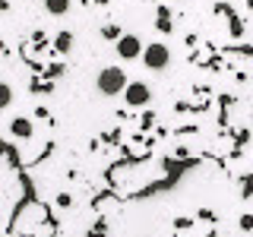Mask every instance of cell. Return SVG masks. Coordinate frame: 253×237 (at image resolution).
I'll return each instance as SVG.
<instances>
[{
    "label": "cell",
    "instance_id": "obj_9",
    "mask_svg": "<svg viewBox=\"0 0 253 237\" xmlns=\"http://www.w3.org/2000/svg\"><path fill=\"white\" fill-rule=\"evenodd\" d=\"M155 29H158V32H171V13H168V6H162V10H158Z\"/></svg>",
    "mask_w": 253,
    "mask_h": 237
},
{
    "label": "cell",
    "instance_id": "obj_17",
    "mask_svg": "<svg viewBox=\"0 0 253 237\" xmlns=\"http://www.w3.org/2000/svg\"><path fill=\"white\" fill-rule=\"evenodd\" d=\"M196 218H200V221H215V212H212V209H200Z\"/></svg>",
    "mask_w": 253,
    "mask_h": 237
},
{
    "label": "cell",
    "instance_id": "obj_5",
    "mask_svg": "<svg viewBox=\"0 0 253 237\" xmlns=\"http://www.w3.org/2000/svg\"><path fill=\"white\" fill-rule=\"evenodd\" d=\"M10 133L16 139H32V133H35V126H32L29 117H13V123H10Z\"/></svg>",
    "mask_w": 253,
    "mask_h": 237
},
{
    "label": "cell",
    "instance_id": "obj_13",
    "mask_svg": "<svg viewBox=\"0 0 253 237\" xmlns=\"http://www.w3.org/2000/svg\"><path fill=\"white\" fill-rule=\"evenodd\" d=\"M42 73H44V79H57V76L63 73V63H47Z\"/></svg>",
    "mask_w": 253,
    "mask_h": 237
},
{
    "label": "cell",
    "instance_id": "obj_1",
    "mask_svg": "<svg viewBox=\"0 0 253 237\" xmlns=\"http://www.w3.org/2000/svg\"><path fill=\"white\" fill-rule=\"evenodd\" d=\"M95 85H98V92L108 95V98L124 95V89H126V73H124V67H101V73H98V79H95Z\"/></svg>",
    "mask_w": 253,
    "mask_h": 237
},
{
    "label": "cell",
    "instance_id": "obj_10",
    "mask_svg": "<svg viewBox=\"0 0 253 237\" xmlns=\"http://www.w3.org/2000/svg\"><path fill=\"white\" fill-rule=\"evenodd\" d=\"M225 54H237V57H253V44H231V47H225Z\"/></svg>",
    "mask_w": 253,
    "mask_h": 237
},
{
    "label": "cell",
    "instance_id": "obj_20",
    "mask_svg": "<svg viewBox=\"0 0 253 237\" xmlns=\"http://www.w3.org/2000/svg\"><path fill=\"white\" fill-rule=\"evenodd\" d=\"M177 158H190V149L187 146H177Z\"/></svg>",
    "mask_w": 253,
    "mask_h": 237
},
{
    "label": "cell",
    "instance_id": "obj_24",
    "mask_svg": "<svg viewBox=\"0 0 253 237\" xmlns=\"http://www.w3.org/2000/svg\"><path fill=\"white\" fill-rule=\"evenodd\" d=\"M247 6H250V10H253V0H247Z\"/></svg>",
    "mask_w": 253,
    "mask_h": 237
},
{
    "label": "cell",
    "instance_id": "obj_3",
    "mask_svg": "<svg viewBox=\"0 0 253 237\" xmlns=\"http://www.w3.org/2000/svg\"><path fill=\"white\" fill-rule=\"evenodd\" d=\"M114 51H117V57H121V60H136V57H142L146 44H142L139 35H133V32H124V35L114 41Z\"/></svg>",
    "mask_w": 253,
    "mask_h": 237
},
{
    "label": "cell",
    "instance_id": "obj_19",
    "mask_svg": "<svg viewBox=\"0 0 253 237\" xmlns=\"http://www.w3.org/2000/svg\"><path fill=\"white\" fill-rule=\"evenodd\" d=\"M152 123H155V114H149V111H146V114H142V130H149Z\"/></svg>",
    "mask_w": 253,
    "mask_h": 237
},
{
    "label": "cell",
    "instance_id": "obj_25",
    "mask_svg": "<svg viewBox=\"0 0 253 237\" xmlns=\"http://www.w3.org/2000/svg\"><path fill=\"white\" fill-rule=\"evenodd\" d=\"M206 237H215V231H209V234H206Z\"/></svg>",
    "mask_w": 253,
    "mask_h": 237
},
{
    "label": "cell",
    "instance_id": "obj_21",
    "mask_svg": "<svg viewBox=\"0 0 253 237\" xmlns=\"http://www.w3.org/2000/svg\"><path fill=\"white\" fill-rule=\"evenodd\" d=\"M10 10V0H0V13H6Z\"/></svg>",
    "mask_w": 253,
    "mask_h": 237
},
{
    "label": "cell",
    "instance_id": "obj_22",
    "mask_svg": "<svg viewBox=\"0 0 253 237\" xmlns=\"http://www.w3.org/2000/svg\"><path fill=\"white\" fill-rule=\"evenodd\" d=\"M0 54H6V44H3V38H0Z\"/></svg>",
    "mask_w": 253,
    "mask_h": 237
},
{
    "label": "cell",
    "instance_id": "obj_7",
    "mask_svg": "<svg viewBox=\"0 0 253 237\" xmlns=\"http://www.w3.org/2000/svg\"><path fill=\"white\" fill-rule=\"evenodd\" d=\"M44 10L51 16H67L70 13V0H44Z\"/></svg>",
    "mask_w": 253,
    "mask_h": 237
},
{
    "label": "cell",
    "instance_id": "obj_23",
    "mask_svg": "<svg viewBox=\"0 0 253 237\" xmlns=\"http://www.w3.org/2000/svg\"><path fill=\"white\" fill-rule=\"evenodd\" d=\"M92 3H98V6H105V3H108V0H92Z\"/></svg>",
    "mask_w": 253,
    "mask_h": 237
},
{
    "label": "cell",
    "instance_id": "obj_26",
    "mask_svg": "<svg viewBox=\"0 0 253 237\" xmlns=\"http://www.w3.org/2000/svg\"><path fill=\"white\" fill-rule=\"evenodd\" d=\"M6 237H13V234H6Z\"/></svg>",
    "mask_w": 253,
    "mask_h": 237
},
{
    "label": "cell",
    "instance_id": "obj_15",
    "mask_svg": "<svg viewBox=\"0 0 253 237\" xmlns=\"http://www.w3.org/2000/svg\"><path fill=\"white\" fill-rule=\"evenodd\" d=\"M174 228H177V231H190V228H193V218H187V215L174 218Z\"/></svg>",
    "mask_w": 253,
    "mask_h": 237
},
{
    "label": "cell",
    "instance_id": "obj_4",
    "mask_svg": "<svg viewBox=\"0 0 253 237\" xmlns=\"http://www.w3.org/2000/svg\"><path fill=\"white\" fill-rule=\"evenodd\" d=\"M124 101H126V108H146L149 101H152V89H149V82H142V79H133V82H126Z\"/></svg>",
    "mask_w": 253,
    "mask_h": 237
},
{
    "label": "cell",
    "instance_id": "obj_11",
    "mask_svg": "<svg viewBox=\"0 0 253 237\" xmlns=\"http://www.w3.org/2000/svg\"><path fill=\"white\" fill-rule=\"evenodd\" d=\"M241 196H244V199L253 196V174H244V177H241Z\"/></svg>",
    "mask_w": 253,
    "mask_h": 237
},
{
    "label": "cell",
    "instance_id": "obj_12",
    "mask_svg": "<svg viewBox=\"0 0 253 237\" xmlns=\"http://www.w3.org/2000/svg\"><path fill=\"white\" fill-rule=\"evenodd\" d=\"M101 35H105V38H111V41H117V38H121L124 32H121V26H114V22H108V26H101Z\"/></svg>",
    "mask_w": 253,
    "mask_h": 237
},
{
    "label": "cell",
    "instance_id": "obj_14",
    "mask_svg": "<svg viewBox=\"0 0 253 237\" xmlns=\"http://www.w3.org/2000/svg\"><path fill=\"white\" fill-rule=\"evenodd\" d=\"M218 105H221V120H225V111H228V108H231V105H234V95H228V92H221V95H218Z\"/></svg>",
    "mask_w": 253,
    "mask_h": 237
},
{
    "label": "cell",
    "instance_id": "obj_8",
    "mask_svg": "<svg viewBox=\"0 0 253 237\" xmlns=\"http://www.w3.org/2000/svg\"><path fill=\"white\" fill-rule=\"evenodd\" d=\"M13 105V85L10 82H0V111H6Z\"/></svg>",
    "mask_w": 253,
    "mask_h": 237
},
{
    "label": "cell",
    "instance_id": "obj_16",
    "mask_svg": "<svg viewBox=\"0 0 253 237\" xmlns=\"http://www.w3.org/2000/svg\"><path fill=\"white\" fill-rule=\"evenodd\" d=\"M54 205H57V209H70V205H73V199H70V193H57Z\"/></svg>",
    "mask_w": 253,
    "mask_h": 237
},
{
    "label": "cell",
    "instance_id": "obj_18",
    "mask_svg": "<svg viewBox=\"0 0 253 237\" xmlns=\"http://www.w3.org/2000/svg\"><path fill=\"white\" fill-rule=\"evenodd\" d=\"M241 231H253V215H241Z\"/></svg>",
    "mask_w": 253,
    "mask_h": 237
},
{
    "label": "cell",
    "instance_id": "obj_6",
    "mask_svg": "<svg viewBox=\"0 0 253 237\" xmlns=\"http://www.w3.org/2000/svg\"><path fill=\"white\" fill-rule=\"evenodd\" d=\"M70 51H73V32L63 29V32L54 35V54H60V57H63V54H70Z\"/></svg>",
    "mask_w": 253,
    "mask_h": 237
},
{
    "label": "cell",
    "instance_id": "obj_2",
    "mask_svg": "<svg viewBox=\"0 0 253 237\" xmlns=\"http://www.w3.org/2000/svg\"><path fill=\"white\" fill-rule=\"evenodd\" d=\"M142 63H146V70H155V73L168 70L171 67V47L162 44V41L146 44V51H142Z\"/></svg>",
    "mask_w": 253,
    "mask_h": 237
}]
</instances>
